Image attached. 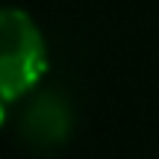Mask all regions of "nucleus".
<instances>
[{
	"instance_id": "obj_1",
	"label": "nucleus",
	"mask_w": 159,
	"mask_h": 159,
	"mask_svg": "<svg viewBox=\"0 0 159 159\" xmlns=\"http://www.w3.org/2000/svg\"><path fill=\"white\" fill-rule=\"evenodd\" d=\"M47 74V44L33 15L18 6L0 12V97L3 109L27 97Z\"/></svg>"
},
{
	"instance_id": "obj_2",
	"label": "nucleus",
	"mask_w": 159,
	"mask_h": 159,
	"mask_svg": "<svg viewBox=\"0 0 159 159\" xmlns=\"http://www.w3.org/2000/svg\"><path fill=\"white\" fill-rule=\"evenodd\" d=\"M68 109L56 97H41L30 109V136L39 139L41 144H56L68 136Z\"/></svg>"
}]
</instances>
